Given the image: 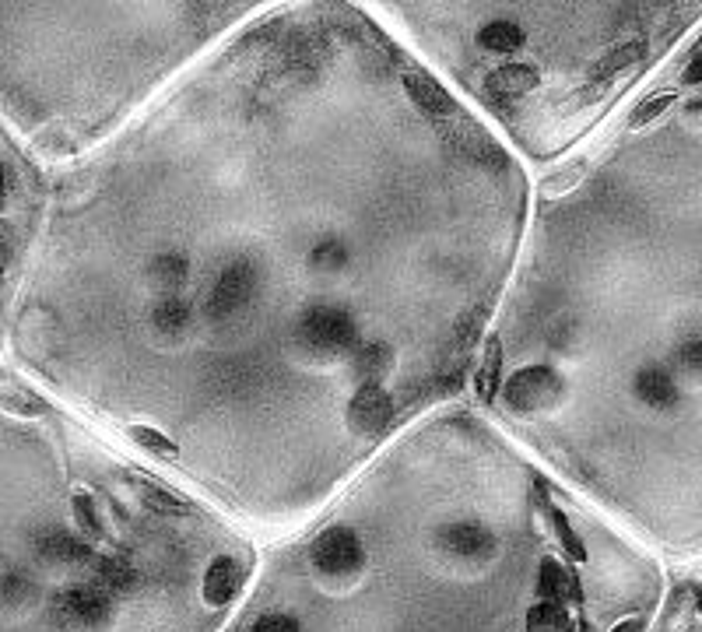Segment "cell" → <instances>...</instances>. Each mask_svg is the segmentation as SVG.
Masks as SVG:
<instances>
[{
    "label": "cell",
    "mask_w": 702,
    "mask_h": 632,
    "mask_svg": "<svg viewBox=\"0 0 702 632\" xmlns=\"http://www.w3.org/2000/svg\"><path fill=\"white\" fill-rule=\"evenodd\" d=\"M295 348L313 362L351 355L359 348V327L341 306H309L295 324Z\"/></svg>",
    "instance_id": "6da1fadb"
},
{
    "label": "cell",
    "mask_w": 702,
    "mask_h": 632,
    "mask_svg": "<svg viewBox=\"0 0 702 632\" xmlns=\"http://www.w3.org/2000/svg\"><path fill=\"white\" fill-rule=\"evenodd\" d=\"M313 573L320 576L327 587H351L359 580L362 569H366V548H362L359 534L348 531V527H330L316 538L313 552Z\"/></svg>",
    "instance_id": "7a4b0ae2"
},
{
    "label": "cell",
    "mask_w": 702,
    "mask_h": 632,
    "mask_svg": "<svg viewBox=\"0 0 702 632\" xmlns=\"http://www.w3.org/2000/svg\"><path fill=\"white\" fill-rule=\"evenodd\" d=\"M113 622V597L95 587H71L53 597V625L60 632H102Z\"/></svg>",
    "instance_id": "3957f363"
},
{
    "label": "cell",
    "mask_w": 702,
    "mask_h": 632,
    "mask_svg": "<svg viewBox=\"0 0 702 632\" xmlns=\"http://www.w3.org/2000/svg\"><path fill=\"white\" fill-rule=\"evenodd\" d=\"M260 292V267L253 260L239 257L222 267L208 292V316L211 320H229V316L243 313Z\"/></svg>",
    "instance_id": "277c9868"
},
{
    "label": "cell",
    "mask_w": 702,
    "mask_h": 632,
    "mask_svg": "<svg viewBox=\"0 0 702 632\" xmlns=\"http://www.w3.org/2000/svg\"><path fill=\"white\" fill-rule=\"evenodd\" d=\"M562 376L548 366H527L520 373H513L502 387L506 394V404L516 411V415H538V411H548L562 401Z\"/></svg>",
    "instance_id": "5b68a950"
},
{
    "label": "cell",
    "mask_w": 702,
    "mask_h": 632,
    "mask_svg": "<svg viewBox=\"0 0 702 632\" xmlns=\"http://www.w3.org/2000/svg\"><path fill=\"white\" fill-rule=\"evenodd\" d=\"M436 548L443 555H450L453 562H467V566H485L495 559V534L485 524H446L436 531Z\"/></svg>",
    "instance_id": "8992f818"
},
{
    "label": "cell",
    "mask_w": 702,
    "mask_h": 632,
    "mask_svg": "<svg viewBox=\"0 0 702 632\" xmlns=\"http://www.w3.org/2000/svg\"><path fill=\"white\" fill-rule=\"evenodd\" d=\"M394 418V401H390L383 383H362L348 401V429L355 436H380L387 432Z\"/></svg>",
    "instance_id": "52a82bcc"
},
{
    "label": "cell",
    "mask_w": 702,
    "mask_h": 632,
    "mask_svg": "<svg viewBox=\"0 0 702 632\" xmlns=\"http://www.w3.org/2000/svg\"><path fill=\"white\" fill-rule=\"evenodd\" d=\"M32 545H36V555L46 566H92L95 559L92 548L67 531H39Z\"/></svg>",
    "instance_id": "ba28073f"
},
{
    "label": "cell",
    "mask_w": 702,
    "mask_h": 632,
    "mask_svg": "<svg viewBox=\"0 0 702 632\" xmlns=\"http://www.w3.org/2000/svg\"><path fill=\"white\" fill-rule=\"evenodd\" d=\"M632 394H636L639 401H643L646 408H653V411H671L674 404L681 401L678 383H674V376L667 373L664 366L639 369L636 380H632Z\"/></svg>",
    "instance_id": "9c48e42d"
},
{
    "label": "cell",
    "mask_w": 702,
    "mask_h": 632,
    "mask_svg": "<svg viewBox=\"0 0 702 632\" xmlns=\"http://www.w3.org/2000/svg\"><path fill=\"white\" fill-rule=\"evenodd\" d=\"M239 590H243V569L229 555H218L208 566V573H204V601L211 608H225V604L236 601Z\"/></svg>",
    "instance_id": "30bf717a"
},
{
    "label": "cell",
    "mask_w": 702,
    "mask_h": 632,
    "mask_svg": "<svg viewBox=\"0 0 702 632\" xmlns=\"http://www.w3.org/2000/svg\"><path fill=\"white\" fill-rule=\"evenodd\" d=\"M348 366L351 376L359 380V387L362 383H383L390 369H394V348L383 345V341H366V345H359L351 352Z\"/></svg>",
    "instance_id": "8fae6325"
},
{
    "label": "cell",
    "mask_w": 702,
    "mask_h": 632,
    "mask_svg": "<svg viewBox=\"0 0 702 632\" xmlns=\"http://www.w3.org/2000/svg\"><path fill=\"white\" fill-rule=\"evenodd\" d=\"M538 590H541V601H573L580 604L583 601V590H580V580H576L573 573H566L562 569L559 559H541V569H538Z\"/></svg>",
    "instance_id": "7c38bea8"
},
{
    "label": "cell",
    "mask_w": 702,
    "mask_h": 632,
    "mask_svg": "<svg viewBox=\"0 0 702 632\" xmlns=\"http://www.w3.org/2000/svg\"><path fill=\"white\" fill-rule=\"evenodd\" d=\"M88 587L102 590V594H109V597H120L137 587V573L123 555H106V559L95 562L92 583H88Z\"/></svg>",
    "instance_id": "4fadbf2b"
},
{
    "label": "cell",
    "mask_w": 702,
    "mask_h": 632,
    "mask_svg": "<svg viewBox=\"0 0 702 632\" xmlns=\"http://www.w3.org/2000/svg\"><path fill=\"white\" fill-rule=\"evenodd\" d=\"M404 92H408V99L415 102V106H422L425 113H432V116H450L453 113L450 92H446L436 78H429V74H418V71L404 74Z\"/></svg>",
    "instance_id": "5bb4252c"
},
{
    "label": "cell",
    "mask_w": 702,
    "mask_h": 632,
    "mask_svg": "<svg viewBox=\"0 0 702 632\" xmlns=\"http://www.w3.org/2000/svg\"><path fill=\"white\" fill-rule=\"evenodd\" d=\"M541 74L538 67L531 64H506V67H495L488 74V92L499 95V99H509V95H527L531 88H538Z\"/></svg>",
    "instance_id": "9a60e30c"
},
{
    "label": "cell",
    "mask_w": 702,
    "mask_h": 632,
    "mask_svg": "<svg viewBox=\"0 0 702 632\" xmlns=\"http://www.w3.org/2000/svg\"><path fill=\"white\" fill-rule=\"evenodd\" d=\"M190 320H194V306L180 295H162L151 309V327L158 334H169V338H180L190 327Z\"/></svg>",
    "instance_id": "2e32d148"
},
{
    "label": "cell",
    "mask_w": 702,
    "mask_h": 632,
    "mask_svg": "<svg viewBox=\"0 0 702 632\" xmlns=\"http://www.w3.org/2000/svg\"><path fill=\"white\" fill-rule=\"evenodd\" d=\"M151 274V285L158 288L162 295H176L190 278V260L183 253H158L148 267Z\"/></svg>",
    "instance_id": "e0dca14e"
},
{
    "label": "cell",
    "mask_w": 702,
    "mask_h": 632,
    "mask_svg": "<svg viewBox=\"0 0 702 632\" xmlns=\"http://www.w3.org/2000/svg\"><path fill=\"white\" fill-rule=\"evenodd\" d=\"M643 53H646V46L639 43V39H636V43L618 46V50H608L594 67H590L587 78L594 81V85H608L611 78H618V74L629 71L632 64H639V60H643Z\"/></svg>",
    "instance_id": "ac0fdd59"
},
{
    "label": "cell",
    "mask_w": 702,
    "mask_h": 632,
    "mask_svg": "<svg viewBox=\"0 0 702 632\" xmlns=\"http://www.w3.org/2000/svg\"><path fill=\"white\" fill-rule=\"evenodd\" d=\"M523 43H527V32H523L516 22H502V18L499 22H488L485 29L478 32V46L485 53H495V57L523 50Z\"/></svg>",
    "instance_id": "d6986e66"
},
{
    "label": "cell",
    "mask_w": 702,
    "mask_h": 632,
    "mask_svg": "<svg viewBox=\"0 0 702 632\" xmlns=\"http://www.w3.org/2000/svg\"><path fill=\"white\" fill-rule=\"evenodd\" d=\"M569 615L566 604L559 601H538L527 611V632H569Z\"/></svg>",
    "instance_id": "ffe728a7"
},
{
    "label": "cell",
    "mask_w": 702,
    "mask_h": 632,
    "mask_svg": "<svg viewBox=\"0 0 702 632\" xmlns=\"http://www.w3.org/2000/svg\"><path fill=\"white\" fill-rule=\"evenodd\" d=\"M545 513H548V520H552L555 538H559V545L566 548L569 559H573V562H587V548H583L580 534L573 531V524H569L566 513H562L559 506H552V503H545Z\"/></svg>",
    "instance_id": "44dd1931"
},
{
    "label": "cell",
    "mask_w": 702,
    "mask_h": 632,
    "mask_svg": "<svg viewBox=\"0 0 702 632\" xmlns=\"http://www.w3.org/2000/svg\"><path fill=\"white\" fill-rule=\"evenodd\" d=\"M499 373H502V345H499V341H488L485 362H481L478 376H474V390H478L481 401H492V397H495Z\"/></svg>",
    "instance_id": "7402d4cb"
},
{
    "label": "cell",
    "mask_w": 702,
    "mask_h": 632,
    "mask_svg": "<svg viewBox=\"0 0 702 632\" xmlns=\"http://www.w3.org/2000/svg\"><path fill=\"white\" fill-rule=\"evenodd\" d=\"M348 264V246L341 239H320V243L309 250V267L323 274H334Z\"/></svg>",
    "instance_id": "603a6c76"
},
{
    "label": "cell",
    "mask_w": 702,
    "mask_h": 632,
    "mask_svg": "<svg viewBox=\"0 0 702 632\" xmlns=\"http://www.w3.org/2000/svg\"><path fill=\"white\" fill-rule=\"evenodd\" d=\"M130 439L134 443H141L148 453H155V457H162V460H176L180 457V446L172 443L169 436H162V432H155V429H148V425H130Z\"/></svg>",
    "instance_id": "cb8c5ba5"
},
{
    "label": "cell",
    "mask_w": 702,
    "mask_h": 632,
    "mask_svg": "<svg viewBox=\"0 0 702 632\" xmlns=\"http://www.w3.org/2000/svg\"><path fill=\"white\" fill-rule=\"evenodd\" d=\"M137 485V492L144 496V503L151 506V510H158V513H187V503H183L176 492H165V489H158V485H151V482H134Z\"/></svg>",
    "instance_id": "d4e9b609"
},
{
    "label": "cell",
    "mask_w": 702,
    "mask_h": 632,
    "mask_svg": "<svg viewBox=\"0 0 702 632\" xmlns=\"http://www.w3.org/2000/svg\"><path fill=\"white\" fill-rule=\"evenodd\" d=\"M71 506H74V520H78L81 531H85L88 538H102V520H99V513H95L92 496H88V492H74Z\"/></svg>",
    "instance_id": "484cf974"
},
{
    "label": "cell",
    "mask_w": 702,
    "mask_h": 632,
    "mask_svg": "<svg viewBox=\"0 0 702 632\" xmlns=\"http://www.w3.org/2000/svg\"><path fill=\"white\" fill-rule=\"evenodd\" d=\"M674 362H678L685 373H702V334H688L674 348Z\"/></svg>",
    "instance_id": "4316f807"
},
{
    "label": "cell",
    "mask_w": 702,
    "mask_h": 632,
    "mask_svg": "<svg viewBox=\"0 0 702 632\" xmlns=\"http://www.w3.org/2000/svg\"><path fill=\"white\" fill-rule=\"evenodd\" d=\"M671 106H674V95H653V99H646L643 106L632 109L629 127H632V130H636V127H646V123H650V120H657V116H664Z\"/></svg>",
    "instance_id": "83f0119b"
},
{
    "label": "cell",
    "mask_w": 702,
    "mask_h": 632,
    "mask_svg": "<svg viewBox=\"0 0 702 632\" xmlns=\"http://www.w3.org/2000/svg\"><path fill=\"white\" fill-rule=\"evenodd\" d=\"M32 597H36V587H32L29 580H22V576H8V583H4V601H8V608H22V604H29Z\"/></svg>",
    "instance_id": "f1b7e54d"
},
{
    "label": "cell",
    "mask_w": 702,
    "mask_h": 632,
    "mask_svg": "<svg viewBox=\"0 0 702 632\" xmlns=\"http://www.w3.org/2000/svg\"><path fill=\"white\" fill-rule=\"evenodd\" d=\"M250 632H302V625L295 622L292 615H281V611H274V615L257 618Z\"/></svg>",
    "instance_id": "f546056e"
},
{
    "label": "cell",
    "mask_w": 702,
    "mask_h": 632,
    "mask_svg": "<svg viewBox=\"0 0 702 632\" xmlns=\"http://www.w3.org/2000/svg\"><path fill=\"white\" fill-rule=\"evenodd\" d=\"M576 180H580V169H576V173H569V176H552V180L545 183V190H548V194H562V190L573 187Z\"/></svg>",
    "instance_id": "4dcf8cb0"
},
{
    "label": "cell",
    "mask_w": 702,
    "mask_h": 632,
    "mask_svg": "<svg viewBox=\"0 0 702 632\" xmlns=\"http://www.w3.org/2000/svg\"><path fill=\"white\" fill-rule=\"evenodd\" d=\"M685 85H702V53L685 67Z\"/></svg>",
    "instance_id": "1f68e13d"
},
{
    "label": "cell",
    "mask_w": 702,
    "mask_h": 632,
    "mask_svg": "<svg viewBox=\"0 0 702 632\" xmlns=\"http://www.w3.org/2000/svg\"><path fill=\"white\" fill-rule=\"evenodd\" d=\"M611 632H643V618H625V622H618Z\"/></svg>",
    "instance_id": "d6a6232c"
},
{
    "label": "cell",
    "mask_w": 702,
    "mask_h": 632,
    "mask_svg": "<svg viewBox=\"0 0 702 632\" xmlns=\"http://www.w3.org/2000/svg\"><path fill=\"white\" fill-rule=\"evenodd\" d=\"M569 632H594V629H590L587 622H580V625H573V629H569Z\"/></svg>",
    "instance_id": "836d02e7"
},
{
    "label": "cell",
    "mask_w": 702,
    "mask_h": 632,
    "mask_svg": "<svg viewBox=\"0 0 702 632\" xmlns=\"http://www.w3.org/2000/svg\"><path fill=\"white\" fill-rule=\"evenodd\" d=\"M695 611H702V590H699V597H695Z\"/></svg>",
    "instance_id": "e575fe53"
}]
</instances>
